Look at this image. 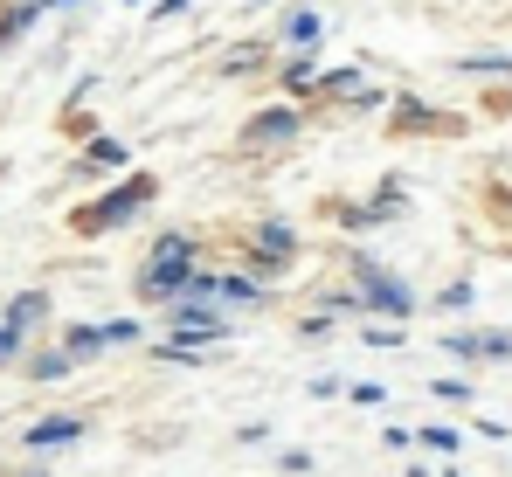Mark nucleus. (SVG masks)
I'll return each mask as SVG.
<instances>
[{
	"label": "nucleus",
	"instance_id": "obj_8",
	"mask_svg": "<svg viewBox=\"0 0 512 477\" xmlns=\"http://www.w3.org/2000/svg\"><path fill=\"white\" fill-rule=\"evenodd\" d=\"M256 249H270V256H291V229H284V222H263V229H256Z\"/></svg>",
	"mask_w": 512,
	"mask_h": 477
},
{
	"label": "nucleus",
	"instance_id": "obj_9",
	"mask_svg": "<svg viewBox=\"0 0 512 477\" xmlns=\"http://www.w3.org/2000/svg\"><path fill=\"white\" fill-rule=\"evenodd\" d=\"M70 360H77V353H42V360H35V381H63Z\"/></svg>",
	"mask_w": 512,
	"mask_h": 477
},
{
	"label": "nucleus",
	"instance_id": "obj_3",
	"mask_svg": "<svg viewBox=\"0 0 512 477\" xmlns=\"http://www.w3.org/2000/svg\"><path fill=\"white\" fill-rule=\"evenodd\" d=\"M291 139H298V111H291V104L256 111L250 125H243V153H270V146H291Z\"/></svg>",
	"mask_w": 512,
	"mask_h": 477
},
{
	"label": "nucleus",
	"instance_id": "obj_7",
	"mask_svg": "<svg viewBox=\"0 0 512 477\" xmlns=\"http://www.w3.org/2000/svg\"><path fill=\"white\" fill-rule=\"evenodd\" d=\"M42 312H49V298H42V291H21V298L0 312V325H7V332H28V325H42Z\"/></svg>",
	"mask_w": 512,
	"mask_h": 477
},
{
	"label": "nucleus",
	"instance_id": "obj_1",
	"mask_svg": "<svg viewBox=\"0 0 512 477\" xmlns=\"http://www.w3.org/2000/svg\"><path fill=\"white\" fill-rule=\"evenodd\" d=\"M201 270H194V242L187 236H160L153 242V270L139 277V291L146 298H173V291H187Z\"/></svg>",
	"mask_w": 512,
	"mask_h": 477
},
{
	"label": "nucleus",
	"instance_id": "obj_12",
	"mask_svg": "<svg viewBox=\"0 0 512 477\" xmlns=\"http://www.w3.org/2000/svg\"><path fill=\"white\" fill-rule=\"evenodd\" d=\"M97 346H104V325H97V332H90V325L70 332V353H97Z\"/></svg>",
	"mask_w": 512,
	"mask_h": 477
},
{
	"label": "nucleus",
	"instance_id": "obj_16",
	"mask_svg": "<svg viewBox=\"0 0 512 477\" xmlns=\"http://www.w3.org/2000/svg\"><path fill=\"white\" fill-rule=\"evenodd\" d=\"M450 477H457V471H450Z\"/></svg>",
	"mask_w": 512,
	"mask_h": 477
},
{
	"label": "nucleus",
	"instance_id": "obj_5",
	"mask_svg": "<svg viewBox=\"0 0 512 477\" xmlns=\"http://www.w3.org/2000/svg\"><path fill=\"white\" fill-rule=\"evenodd\" d=\"M215 332H222V318L208 312V305H194V298L173 305V339H215Z\"/></svg>",
	"mask_w": 512,
	"mask_h": 477
},
{
	"label": "nucleus",
	"instance_id": "obj_13",
	"mask_svg": "<svg viewBox=\"0 0 512 477\" xmlns=\"http://www.w3.org/2000/svg\"><path fill=\"white\" fill-rule=\"evenodd\" d=\"M90 159H97V166H125V146H118V139H97Z\"/></svg>",
	"mask_w": 512,
	"mask_h": 477
},
{
	"label": "nucleus",
	"instance_id": "obj_2",
	"mask_svg": "<svg viewBox=\"0 0 512 477\" xmlns=\"http://www.w3.org/2000/svg\"><path fill=\"white\" fill-rule=\"evenodd\" d=\"M139 201H153V180H146V173H139V180H125L118 194L90 201V208H84V229L97 236V229H118V222H132V208H139Z\"/></svg>",
	"mask_w": 512,
	"mask_h": 477
},
{
	"label": "nucleus",
	"instance_id": "obj_10",
	"mask_svg": "<svg viewBox=\"0 0 512 477\" xmlns=\"http://www.w3.org/2000/svg\"><path fill=\"white\" fill-rule=\"evenodd\" d=\"M28 21H35V7H14V14H0V42H14Z\"/></svg>",
	"mask_w": 512,
	"mask_h": 477
},
{
	"label": "nucleus",
	"instance_id": "obj_4",
	"mask_svg": "<svg viewBox=\"0 0 512 477\" xmlns=\"http://www.w3.org/2000/svg\"><path fill=\"white\" fill-rule=\"evenodd\" d=\"M353 270H360V284H367V305H374V312H395V318H402V312H409V305H416V298H409V291H402L395 277H381V270H374L367 256H360Z\"/></svg>",
	"mask_w": 512,
	"mask_h": 477
},
{
	"label": "nucleus",
	"instance_id": "obj_14",
	"mask_svg": "<svg viewBox=\"0 0 512 477\" xmlns=\"http://www.w3.org/2000/svg\"><path fill=\"white\" fill-rule=\"evenodd\" d=\"M312 35H319V21H312V14H298V21H291V49H312Z\"/></svg>",
	"mask_w": 512,
	"mask_h": 477
},
{
	"label": "nucleus",
	"instance_id": "obj_6",
	"mask_svg": "<svg viewBox=\"0 0 512 477\" xmlns=\"http://www.w3.org/2000/svg\"><path fill=\"white\" fill-rule=\"evenodd\" d=\"M77 436H84V422H77V415H42V422L28 429V443H35V450H56V443H77Z\"/></svg>",
	"mask_w": 512,
	"mask_h": 477
},
{
	"label": "nucleus",
	"instance_id": "obj_11",
	"mask_svg": "<svg viewBox=\"0 0 512 477\" xmlns=\"http://www.w3.org/2000/svg\"><path fill=\"white\" fill-rule=\"evenodd\" d=\"M222 298H236V305H250V298H256V277H222Z\"/></svg>",
	"mask_w": 512,
	"mask_h": 477
},
{
	"label": "nucleus",
	"instance_id": "obj_15",
	"mask_svg": "<svg viewBox=\"0 0 512 477\" xmlns=\"http://www.w3.org/2000/svg\"><path fill=\"white\" fill-rule=\"evenodd\" d=\"M118 339H139V325H132V318H111V325H104V346H118Z\"/></svg>",
	"mask_w": 512,
	"mask_h": 477
}]
</instances>
